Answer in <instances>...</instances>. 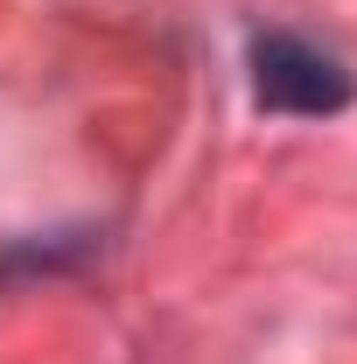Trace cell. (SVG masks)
Masks as SVG:
<instances>
[{
	"mask_svg": "<svg viewBox=\"0 0 357 364\" xmlns=\"http://www.w3.org/2000/svg\"><path fill=\"white\" fill-rule=\"evenodd\" d=\"M252 85H260V105H273V112H336L351 98L343 63L294 43V36H260L252 43Z\"/></svg>",
	"mask_w": 357,
	"mask_h": 364,
	"instance_id": "obj_1",
	"label": "cell"
}]
</instances>
